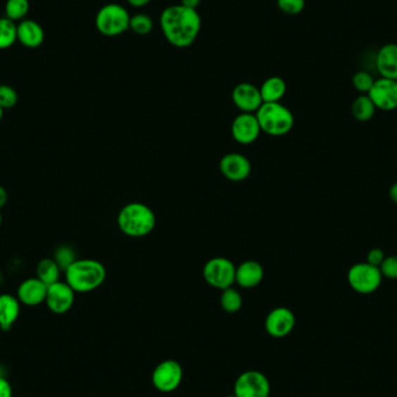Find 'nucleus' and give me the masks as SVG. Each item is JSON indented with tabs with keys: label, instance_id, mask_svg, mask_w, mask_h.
Instances as JSON below:
<instances>
[{
	"label": "nucleus",
	"instance_id": "f257e3e1",
	"mask_svg": "<svg viewBox=\"0 0 397 397\" xmlns=\"http://www.w3.org/2000/svg\"><path fill=\"white\" fill-rule=\"evenodd\" d=\"M160 28L166 40L176 48H189L201 30L198 11L179 5L166 7L160 14Z\"/></svg>",
	"mask_w": 397,
	"mask_h": 397
},
{
	"label": "nucleus",
	"instance_id": "f03ea898",
	"mask_svg": "<svg viewBox=\"0 0 397 397\" xmlns=\"http://www.w3.org/2000/svg\"><path fill=\"white\" fill-rule=\"evenodd\" d=\"M65 282L76 293L96 291L106 280V267L94 259H77L64 271Z\"/></svg>",
	"mask_w": 397,
	"mask_h": 397
},
{
	"label": "nucleus",
	"instance_id": "7ed1b4c3",
	"mask_svg": "<svg viewBox=\"0 0 397 397\" xmlns=\"http://www.w3.org/2000/svg\"><path fill=\"white\" fill-rule=\"evenodd\" d=\"M118 225L125 235L134 239L144 237L155 229V213L144 203L132 202L120 210Z\"/></svg>",
	"mask_w": 397,
	"mask_h": 397
},
{
	"label": "nucleus",
	"instance_id": "20e7f679",
	"mask_svg": "<svg viewBox=\"0 0 397 397\" xmlns=\"http://www.w3.org/2000/svg\"><path fill=\"white\" fill-rule=\"evenodd\" d=\"M260 130L270 136L287 135L294 127V115L280 103H264L255 113Z\"/></svg>",
	"mask_w": 397,
	"mask_h": 397
},
{
	"label": "nucleus",
	"instance_id": "39448f33",
	"mask_svg": "<svg viewBox=\"0 0 397 397\" xmlns=\"http://www.w3.org/2000/svg\"><path fill=\"white\" fill-rule=\"evenodd\" d=\"M130 15L119 4H107L96 17V30L105 37H118L130 30Z\"/></svg>",
	"mask_w": 397,
	"mask_h": 397
},
{
	"label": "nucleus",
	"instance_id": "423d86ee",
	"mask_svg": "<svg viewBox=\"0 0 397 397\" xmlns=\"http://www.w3.org/2000/svg\"><path fill=\"white\" fill-rule=\"evenodd\" d=\"M382 278L380 268L366 262L352 265L348 272V285L359 294L374 293L380 287Z\"/></svg>",
	"mask_w": 397,
	"mask_h": 397
},
{
	"label": "nucleus",
	"instance_id": "0eeeda50",
	"mask_svg": "<svg viewBox=\"0 0 397 397\" xmlns=\"http://www.w3.org/2000/svg\"><path fill=\"white\" fill-rule=\"evenodd\" d=\"M205 282L218 289H227L235 284L236 266L225 257L209 259L202 270Z\"/></svg>",
	"mask_w": 397,
	"mask_h": 397
},
{
	"label": "nucleus",
	"instance_id": "6e6552de",
	"mask_svg": "<svg viewBox=\"0 0 397 397\" xmlns=\"http://www.w3.org/2000/svg\"><path fill=\"white\" fill-rule=\"evenodd\" d=\"M271 384L267 377L259 371H245L236 379L234 395L236 397H270Z\"/></svg>",
	"mask_w": 397,
	"mask_h": 397
},
{
	"label": "nucleus",
	"instance_id": "1a4fd4ad",
	"mask_svg": "<svg viewBox=\"0 0 397 397\" xmlns=\"http://www.w3.org/2000/svg\"><path fill=\"white\" fill-rule=\"evenodd\" d=\"M184 371L178 361L168 359L156 366L153 372V387L160 393H172L182 384Z\"/></svg>",
	"mask_w": 397,
	"mask_h": 397
},
{
	"label": "nucleus",
	"instance_id": "9d476101",
	"mask_svg": "<svg viewBox=\"0 0 397 397\" xmlns=\"http://www.w3.org/2000/svg\"><path fill=\"white\" fill-rule=\"evenodd\" d=\"M76 298V291L70 287L65 282H57L53 285L48 286L46 289V307L53 314H66L73 308Z\"/></svg>",
	"mask_w": 397,
	"mask_h": 397
},
{
	"label": "nucleus",
	"instance_id": "9b49d317",
	"mask_svg": "<svg viewBox=\"0 0 397 397\" xmlns=\"http://www.w3.org/2000/svg\"><path fill=\"white\" fill-rule=\"evenodd\" d=\"M367 96L377 110L391 112L397 108V80L379 78L375 80Z\"/></svg>",
	"mask_w": 397,
	"mask_h": 397
},
{
	"label": "nucleus",
	"instance_id": "f8f14e48",
	"mask_svg": "<svg viewBox=\"0 0 397 397\" xmlns=\"http://www.w3.org/2000/svg\"><path fill=\"white\" fill-rule=\"evenodd\" d=\"M295 322V315L291 309L278 307L268 313L265 320V330L271 337L284 338L293 331Z\"/></svg>",
	"mask_w": 397,
	"mask_h": 397
},
{
	"label": "nucleus",
	"instance_id": "ddd939ff",
	"mask_svg": "<svg viewBox=\"0 0 397 397\" xmlns=\"http://www.w3.org/2000/svg\"><path fill=\"white\" fill-rule=\"evenodd\" d=\"M262 130L253 113H242L232 123V135L236 142L248 146L257 141Z\"/></svg>",
	"mask_w": 397,
	"mask_h": 397
},
{
	"label": "nucleus",
	"instance_id": "4468645a",
	"mask_svg": "<svg viewBox=\"0 0 397 397\" xmlns=\"http://www.w3.org/2000/svg\"><path fill=\"white\" fill-rule=\"evenodd\" d=\"M220 170L230 182H244L251 173V163L241 153H227L222 157Z\"/></svg>",
	"mask_w": 397,
	"mask_h": 397
},
{
	"label": "nucleus",
	"instance_id": "2eb2a0df",
	"mask_svg": "<svg viewBox=\"0 0 397 397\" xmlns=\"http://www.w3.org/2000/svg\"><path fill=\"white\" fill-rule=\"evenodd\" d=\"M232 103L243 113H253L260 108L263 103L262 96L258 87L250 83H241L232 89Z\"/></svg>",
	"mask_w": 397,
	"mask_h": 397
},
{
	"label": "nucleus",
	"instance_id": "dca6fc26",
	"mask_svg": "<svg viewBox=\"0 0 397 397\" xmlns=\"http://www.w3.org/2000/svg\"><path fill=\"white\" fill-rule=\"evenodd\" d=\"M48 286L37 277L25 279L17 288L18 300L21 305L27 307H37L46 301Z\"/></svg>",
	"mask_w": 397,
	"mask_h": 397
},
{
	"label": "nucleus",
	"instance_id": "f3484780",
	"mask_svg": "<svg viewBox=\"0 0 397 397\" xmlns=\"http://www.w3.org/2000/svg\"><path fill=\"white\" fill-rule=\"evenodd\" d=\"M375 66L382 78L397 80V44L381 46L375 56Z\"/></svg>",
	"mask_w": 397,
	"mask_h": 397
},
{
	"label": "nucleus",
	"instance_id": "a211bd4d",
	"mask_svg": "<svg viewBox=\"0 0 397 397\" xmlns=\"http://www.w3.org/2000/svg\"><path fill=\"white\" fill-rule=\"evenodd\" d=\"M264 279V268L255 260H246L236 267L235 282L242 288H255Z\"/></svg>",
	"mask_w": 397,
	"mask_h": 397
},
{
	"label": "nucleus",
	"instance_id": "6ab92c4d",
	"mask_svg": "<svg viewBox=\"0 0 397 397\" xmlns=\"http://www.w3.org/2000/svg\"><path fill=\"white\" fill-rule=\"evenodd\" d=\"M18 41L26 48L35 49L39 48L44 41V30L40 23L37 21L25 19L20 21L17 27Z\"/></svg>",
	"mask_w": 397,
	"mask_h": 397
},
{
	"label": "nucleus",
	"instance_id": "aec40b11",
	"mask_svg": "<svg viewBox=\"0 0 397 397\" xmlns=\"http://www.w3.org/2000/svg\"><path fill=\"white\" fill-rule=\"evenodd\" d=\"M21 303L15 295L0 294V327L3 331L10 330L20 316Z\"/></svg>",
	"mask_w": 397,
	"mask_h": 397
},
{
	"label": "nucleus",
	"instance_id": "412c9836",
	"mask_svg": "<svg viewBox=\"0 0 397 397\" xmlns=\"http://www.w3.org/2000/svg\"><path fill=\"white\" fill-rule=\"evenodd\" d=\"M263 103H280L287 91L285 80L280 77H270L259 89Z\"/></svg>",
	"mask_w": 397,
	"mask_h": 397
},
{
	"label": "nucleus",
	"instance_id": "4be33fe9",
	"mask_svg": "<svg viewBox=\"0 0 397 397\" xmlns=\"http://www.w3.org/2000/svg\"><path fill=\"white\" fill-rule=\"evenodd\" d=\"M61 272L62 270L53 257L41 259L37 265V278L40 279L46 286L60 282Z\"/></svg>",
	"mask_w": 397,
	"mask_h": 397
},
{
	"label": "nucleus",
	"instance_id": "5701e85b",
	"mask_svg": "<svg viewBox=\"0 0 397 397\" xmlns=\"http://www.w3.org/2000/svg\"><path fill=\"white\" fill-rule=\"evenodd\" d=\"M352 115L354 119L360 121V122H366L374 116L377 107L372 101L371 98L367 94H361L354 100L351 107Z\"/></svg>",
	"mask_w": 397,
	"mask_h": 397
},
{
	"label": "nucleus",
	"instance_id": "b1692460",
	"mask_svg": "<svg viewBox=\"0 0 397 397\" xmlns=\"http://www.w3.org/2000/svg\"><path fill=\"white\" fill-rule=\"evenodd\" d=\"M18 25L8 18H0V50L8 49L18 41Z\"/></svg>",
	"mask_w": 397,
	"mask_h": 397
},
{
	"label": "nucleus",
	"instance_id": "393cba45",
	"mask_svg": "<svg viewBox=\"0 0 397 397\" xmlns=\"http://www.w3.org/2000/svg\"><path fill=\"white\" fill-rule=\"evenodd\" d=\"M221 307L225 313L234 314L242 308L243 298L242 295L239 294V291L235 288L229 287L222 291L221 298H220Z\"/></svg>",
	"mask_w": 397,
	"mask_h": 397
},
{
	"label": "nucleus",
	"instance_id": "a878e982",
	"mask_svg": "<svg viewBox=\"0 0 397 397\" xmlns=\"http://www.w3.org/2000/svg\"><path fill=\"white\" fill-rule=\"evenodd\" d=\"M28 12H30L28 0H7L5 4V17L14 23L25 20Z\"/></svg>",
	"mask_w": 397,
	"mask_h": 397
},
{
	"label": "nucleus",
	"instance_id": "bb28decb",
	"mask_svg": "<svg viewBox=\"0 0 397 397\" xmlns=\"http://www.w3.org/2000/svg\"><path fill=\"white\" fill-rule=\"evenodd\" d=\"M53 258L58 264L62 272H64L70 265L76 262V252L69 245H60L53 252Z\"/></svg>",
	"mask_w": 397,
	"mask_h": 397
},
{
	"label": "nucleus",
	"instance_id": "cd10ccee",
	"mask_svg": "<svg viewBox=\"0 0 397 397\" xmlns=\"http://www.w3.org/2000/svg\"><path fill=\"white\" fill-rule=\"evenodd\" d=\"M153 23L146 14L139 13L130 17V30L137 35H146L153 30Z\"/></svg>",
	"mask_w": 397,
	"mask_h": 397
},
{
	"label": "nucleus",
	"instance_id": "c85d7f7f",
	"mask_svg": "<svg viewBox=\"0 0 397 397\" xmlns=\"http://www.w3.org/2000/svg\"><path fill=\"white\" fill-rule=\"evenodd\" d=\"M19 101V96L18 92L13 87L6 84L0 85V107L5 110H11L13 107L17 106Z\"/></svg>",
	"mask_w": 397,
	"mask_h": 397
},
{
	"label": "nucleus",
	"instance_id": "c756f323",
	"mask_svg": "<svg viewBox=\"0 0 397 397\" xmlns=\"http://www.w3.org/2000/svg\"><path fill=\"white\" fill-rule=\"evenodd\" d=\"M374 82V78L367 71H358V73H354L353 78H352L353 87L361 94H367L370 92V89L373 87Z\"/></svg>",
	"mask_w": 397,
	"mask_h": 397
},
{
	"label": "nucleus",
	"instance_id": "7c9ffc66",
	"mask_svg": "<svg viewBox=\"0 0 397 397\" xmlns=\"http://www.w3.org/2000/svg\"><path fill=\"white\" fill-rule=\"evenodd\" d=\"M279 10L289 15H296L305 10V0H277Z\"/></svg>",
	"mask_w": 397,
	"mask_h": 397
},
{
	"label": "nucleus",
	"instance_id": "2f4dec72",
	"mask_svg": "<svg viewBox=\"0 0 397 397\" xmlns=\"http://www.w3.org/2000/svg\"><path fill=\"white\" fill-rule=\"evenodd\" d=\"M381 275L384 278L397 279V255L389 256L384 258L380 266Z\"/></svg>",
	"mask_w": 397,
	"mask_h": 397
},
{
	"label": "nucleus",
	"instance_id": "473e14b6",
	"mask_svg": "<svg viewBox=\"0 0 397 397\" xmlns=\"http://www.w3.org/2000/svg\"><path fill=\"white\" fill-rule=\"evenodd\" d=\"M384 258H386L384 252L382 251L381 248H372L371 251H368L367 257H366V263L380 268L381 264L384 263Z\"/></svg>",
	"mask_w": 397,
	"mask_h": 397
},
{
	"label": "nucleus",
	"instance_id": "72a5a7b5",
	"mask_svg": "<svg viewBox=\"0 0 397 397\" xmlns=\"http://www.w3.org/2000/svg\"><path fill=\"white\" fill-rule=\"evenodd\" d=\"M0 397H13L12 386L4 377H0Z\"/></svg>",
	"mask_w": 397,
	"mask_h": 397
},
{
	"label": "nucleus",
	"instance_id": "f704fd0d",
	"mask_svg": "<svg viewBox=\"0 0 397 397\" xmlns=\"http://www.w3.org/2000/svg\"><path fill=\"white\" fill-rule=\"evenodd\" d=\"M8 201V193L3 186H0V209H3Z\"/></svg>",
	"mask_w": 397,
	"mask_h": 397
},
{
	"label": "nucleus",
	"instance_id": "c9c22d12",
	"mask_svg": "<svg viewBox=\"0 0 397 397\" xmlns=\"http://www.w3.org/2000/svg\"><path fill=\"white\" fill-rule=\"evenodd\" d=\"M200 1H201V0H182V6L196 10V7L200 5Z\"/></svg>",
	"mask_w": 397,
	"mask_h": 397
},
{
	"label": "nucleus",
	"instance_id": "e433bc0d",
	"mask_svg": "<svg viewBox=\"0 0 397 397\" xmlns=\"http://www.w3.org/2000/svg\"><path fill=\"white\" fill-rule=\"evenodd\" d=\"M150 1H151V0H128V3H130L132 6L135 7L146 6Z\"/></svg>",
	"mask_w": 397,
	"mask_h": 397
},
{
	"label": "nucleus",
	"instance_id": "4c0bfd02",
	"mask_svg": "<svg viewBox=\"0 0 397 397\" xmlns=\"http://www.w3.org/2000/svg\"><path fill=\"white\" fill-rule=\"evenodd\" d=\"M389 196H391V201L397 203V182H395L394 185H391V189H389Z\"/></svg>",
	"mask_w": 397,
	"mask_h": 397
},
{
	"label": "nucleus",
	"instance_id": "58836bf2",
	"mask_svg": "<svg viewBox=\"0 0 397 397\" xmlns=\"http://www.w3.org/2000/svg\"><path fill=\"white\" fill-rule=\"evenodd\" d=\"M4 118V110L3 108H1V107H0V122H1V120H3Z\"/></svg>",
	"mask_w": 397,
	"mask_h": 397
},
{
	"label": "nucleus",
	"instance_id": "ea45409f",
	"mask_svg": "<svg viewBox=\"0 0 397 397\" xmlns=\"http://www.w3.org/2000/svg\"><path fill=\"white\" fill-rule=\"evenodd\" d=\"M1 223H3V215H1V213H0V227H1Z\"/></svg>",
	"mask_w": 397,
	"mask_h": 397
},
{
	"label": "nucleus",
	"instance_id": "a19ab883",
	"mask_svg": "<svg viewBox=\"0 0 397 397\" xmlns=\"http://www.w3.org/2000/svg\"><path fill=\"white\" fill-rule=\"evenodd\" d=\"M1 282H3V275L0 273V285H1Z\"/></svg>",
	"mask_w": 397,
	"mask_h": 397
},
{
	"label": "nucleus",
	"instance_id": "79ce46f5",
	"mask_svg": "<svg viewBox=\"0 0 397 397\" xmlns=\"http://www.w3.org/2000/svg\"><path fill=\"white\" fill-rule=\"evenodd\" d=\"M227 397H236V396H235V395L232 394V395H230V396H227Z\"/></svg>",
	"mask_w": 397,
	"mask_h": 397
},
{
	"label": "nucleus",
	"instance_id": "37998d69",
	"mask_svg": "<svg viewBox=\"0 0 397 397\" xmlns=\"http://www.w3.org/2000/svg\"><path fill=\"white\" fill-rule=\"evenodd\" d=\"M1 331H3V329H1V327H0V334H1Z\"/></svg>",
	"mask_w": 397,
	"mask_h": 397
}]
</instances>
